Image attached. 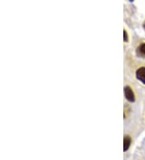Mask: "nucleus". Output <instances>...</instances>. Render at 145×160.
Wrapping results in <instances>:
<instances>
[{
    "label": "nucleus",
    "mask_w": 145,
    "mask_h": 160,
    "mask_svg": "<svg viewBox=\"0 0 145 160\" xmlns=\"http://www.w3.org/2000/svg\"><path fill=\"white\" fill-rule=\"evenodd\" d=\"M125 64L126 66L134 68V77L137 81H139L142 84L145 85V66H135L134 63L131 61V57L126 56L125 58Z\"/></svg>",
    "instance_id": "1"
},
{
    "label": "nucleus",
    "mask_w": 145,
    "mask_h": 160,
    "mask_svg": "<svg viewBox=\"0 0 145 160\" xmlns=\"http://www.w3.org/2000/svg\"><path fill=\"white\" fill-rule=\"evenodd\" d=\"M123 91H124V96L126 99L130 103H135L136 101V93L135 88L133 86L130 84L127 81L125 80L124 87H123Z\"/></svg>",
    "instance_id": "2"
},
{
    "label": "nucleus",
    "mask_w": 145,
    "mask_h": 160,
    "mask_svg": "<svg viewBox=\"0 0 145 160\" xmlns=\"http://www.w3.org/2000/svg\"><path fill=\"white\" fill-rule=\"evenodd\" d=\"M132 143V137L130 134L126 133L123 137V151L126 152L130 149Z\"/></svg>",
    "instance_id": "3"
},
{
    "label": "nucleus",
    "mask_w": 145,
    "mask_h": 160,
    "mask_svg": "<svg viewBox=\"0 0 145 160\" xmlns=\"http://www.w3.org/2000/svg\"><path fill=\"white\" fill-rule=\"evenodd\" d=\"M136 52L137 56L145 57V42H140L136 47Z\"/></svg>",
    "instance_id": "4"
},
{
    "label": "nucleus",
    "mask_w": 145,
    "mask_h": 160,
    "mask_svg": "<svg viewBox=\"0 0 145 160\" xmlns=\"http://www.w3.org/2000/svg\"><path fill=\"white\" fill-rule=\"evenodd\" d=\"M123 41L125 44L129 42V35L127 33V29L126 28H123Z\"/></svg>",
    "instance_id": "5"
},
{
    "label": "nucleus",
    "mask_w": 145,
    "mask_h": 160,
    "mask_svg": "<svg viewBox=\"0 0 145 160\" xmlns=\"http://www.w3.org/2000/svg\"><path fill=\"white\" fill-rule=\"evenodd\" d=\"M144 29H145V22H144Z\"/></svg>",
    "instance_id": "6"
},
{
    "label": "nucleus",
    "mask_w": 145,
    "mask_h": 160,
    "mask_svg": "<svg viewBox=\"0 0 145 160\" xmlns=\"http://www.w3.org/2000/svg\"><path fill=\"white\" fill-rule=\"evenodd\" d=\"M130 1H133V0H130Z\"/></svg>",
    "instance_id": "7"
}]
</instances>
